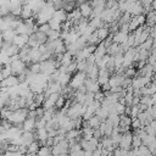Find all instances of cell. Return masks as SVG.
<instances>
[{"label":"cell","mask_w":156,"mask_h":156,"mask_svg":"<svg viewBox=\"0 0 156 156\" xmlns=\"http://www.w3.org/2000/svg\"><path fill=\"white\" fill-rule=\"evenodd\" d=\"M50 154H51V147L43 145V146H39V150L37 152V156H48Z\"/></svg>","instance_id":"obj_21"},{"label":"cell","mask_w":156,"mask_h":156,"mask_svg":"<svg viewBox=\"0 0 156 156\" xmlns=\"http://www.w3.org/2000/svg\"><path fill=\"white\" fill-rule=\"evenodd\" d=\"M35 138L44 145V144H45V140L48 139V130H46L45 128H39V129H37V135H35Z\"/></svg>","instance_id":"obj_15"},{"label":"cell","mask_w":156,"mask_h":156,"mask_svg":"<svg viewBox=\"0 0 156 156\" xmlns=\"http://www.w3.org/2000/svg\"><path fill=\"white\" fill-rule=\"evenodd\" d=\"M51 18L55 20V21H57L58 23H63V22L67 21V12L63 11L62 9H60V10H55V12H54V15H52Z\"/></svg>","instance_id":"obj_10"},{"label":"cell","mask_w":156,"mask_h":156,"mask_svg":"<svg viewBox=\"0 0 156 156\" xmlns=\"http://www.w3.org/2000/svg\"><path fill=\"white\" fill-rule=\"evenodd\" d=\"M21 17L23 20H28V18L33 17V10L28 5H23L22 6V11H21Z\"/></svg>","instance_id":"obj_17"},{"label":"cell","mask_w":156,"mask_h":156,"mask_svg":"<svg viewBox=\"0 0 156 156\" xmlns=\"http://www.w3.org/2000/svg\"><path fill=\"white\" fill-rule=\"evenodd\" d=\"M28 39H29V35H28V34H17V35L13 38L12 44H13L15 46H17L18 49H22L24 45H27Z\"/></svg>","instance_id":"obj_5"},{"label":"cell","mask_w":156,"mask_h":156,"mask_svg":"<svg viewBox=\"0 0 156 156\" xmlns=\"http://www.w3.org/2000/svg\"><path fill=\"white\" fill-rule=\"evenodd\" d=\"M48 24H49V27H50L51 30H58V32H61V23H58L57 21H55V20L51 18L48 22Z\"/></svg>","instance_id":"obj_22"},{"label":"cell","mask_w":156,"mask_h":156,"mask_svg":"<svg viewBox=\"0 0 156 156\" xmlns=\"http://www.w3.org/2000/svg\"><path fill=\"white\" fill-rule=\"evenodd\" d=\"M48 156H52V155H51V154H50V155H48Z\"/></svg>","instance_id":"obj_32"},{"label":"cell","mask_w":156,"mask_h":156,"mask_svg":"<svg viewBox=\"0 0 156 156\" xmlns=\"http://www.w3.org/2000/svg\"><path fill=\"white\" fill-rule=\"evenodd\" d=\"M1 74L4 78L9 77L12 74V71H11V66L10 65H5V66H1Z\"/></svg>","instance_id":"obj_25"},{"label":"cell","mask_w":156,"mask_h":156,"mask_svg":"<svg viewBox=\"0 0 156 156\" xmlns=\"http://www.w3.org/2000/svg\"><path fill=\"white\" fill-rule=\"evenodd\" d=\"M87 122H88V126H89L90 128H93V129H98V128H99V126H100V123H101V121H100L95 115H94V116H91Z\"/></svg>","instance_id":"obj_18"},{"label":"cell","mask_w":156,"mask_h":156,"mask_svg":"<svg viewBox=\"0 0 156 156\" xmlns=\"http://www.w3.org/2000/svg\"><path fill=\"white\" fill-rule=\"evenodd\" d=\"M2 156H23V154L20 151H5Z\"/></svg>","instance_id":"obj_31"},{"label":"cell","mask_w":156,"mask_h":156,"mask_svg":"<svg viewBox=\"0 0 156 156\" xmlns=\"http://www.w3.org/2000/svg\"><path fill=\"white\" fill-rule=\"evenodd\" d=\"M104 99H105V94H104V93H102L101 90L94 94V100H96V101H99V102H101V101H102Z\"/></svg>","instance_id":"obj_30"},{"label":"cell","mask_w":156,"mask_h":156,"mask_svg":"<svg viewBox=\"0 0 156 156\" xmlns=\"http://www.w3.org/2000/svg\"><path fill=\"white\" fill-rule=\"evenodd\" d=\"M62 154H68V141L66 139L61 140L56 145L51 146V155L52 156H58Z\"/></svg>","instance_id":"obj_1"},{"label":"cell","mask_w":156,"mask_h":156,"mask_svg":"<svg viewBox=\"0 0 156 156\" xmlns=\"http://www.w3.org/2000/svg\"><path fill=\"white\" fill-rule=\"evenodd\" d=\"M10 66H11L12 76H20V74H21V73H23V72H24V69H26V63H24L21 58H18V60H16V61L11 62V63H10Z\"/></svg>","instance_id":"obj_4"},{"label":"cell","mask_w":156,"mask_h":156,"mask_svg":"<svg viewBox=\"0 0 156 156\" xmlns=\"http://www.w3.org/2000/svg\"><path fill=\"white\" fill-rule=\"evenodd\" d=\"M16 35L17 34H16L15 29H6V30L1 32V38L4 39V41H7V43H12V40Z\"/></svg>","instance_id":"obj_11"},{"label":"cell","mask_w":156,"mask_h":156,"mask_svg":"<svg viewBox=\"0 0 156 156\" xmlns=\"http://www.w3.org/2000/svg\"><path fill=\"white\" fill-rule=\"evenodd\" d=\"M152 156H154V155H152Z\"/></svg>","instance_id":"obj_33"},{"label":"cell","mask_w":156,"mask_h":156,"mask_svg":"<svg viewBox=\"0 0 156 156\" xmlns=\"http://www.w3.org/2000/svg\"><path fill=\"white\" fill-rule=\"evenodd\" d=\"M38 30L48 35V33L50 32V27H49V24H48V23H44V24H40V26H39V29H38Z\"/></svg>","instance_id":"obj_29"},{"label":"cell","mask_w":156,"mask_h":156,"mask_svg":"<svg viewBox=\"0 0 156 156\" xmlns=\"http://www.w3.org/2000/svg\"><path fill=\"white\" fill-rule=\"evenodd\" d=\"M69 80H71V74L69 73H60L58 77H57V79H56V82L61 87H66L69 83Z\"/></svg>","instance_id":"obj_13"},{"label":"cell","mask_w":156,"mask_h":156,"mask_svg":"<svg viewBox=\"0 0 156 156\" xmlns=\"http://www.w3.org/2000/svg\"><path fill=\"white\" fill-rule=\"evenodd\" d=\"M79 136H80V130L74 128V129H71L68 132H66L65 134V139L66 140H72V139H78L79 140Z\"/></svg>","instance_id":"obj_14"},{"label":"cell","mask_w":156,"mask_h":156,"mask_svg":"<svg viewBox=\"0 0 156 156\" xmlns=\"http://www.w3.org/2000/svg\"><path fill=\"white\" fill-rule=\"evenodd\" d=\"M95 32H96V35H98V38H99L100 41L105 40L108 37V34H110V32H108V24H106V27H101V28L96 29Z\"/></svg>","instance_id":"obj_12"},{"label":"cell","mask_w":156,"mask_h":156,"mask_svg":"<svg viewBox=\"0 0 156 156\" xmlns=\"http://www.w3.org/2000/svg\"><path fill=\"white\" fill-rule=\"evenodd\" d=\"M124 108H126V106H124L123 104L118 102V101L113 104V110L116 111V113H117V115H123V112H124Z\"/></svg>","instance_id":"obj_24"},{"label":"cell","mask_w":156,"mask_h":156,"mask_svg":"<svg viewBox=\"0 0 156 156\" xmlns=\"http://www.w3.org/2000/svg\"><path fill=\"white\" fill-rule=\"evenodd\" d=\"M39 141H37V140H34V141H32L28 146H27V154H37L38 152V150H39Z\"/></svg>","instance_id":"obj_20"},{"label":"cell","mask_w":156,"mask_h":156,"mask_svg":"<svg viewBox=\"0 0 156 156\" xmlns=\"http://www.w3.org/2000/svg\"><path fill=\"white\" fill-rule=\"evenodd\" d=\"M20 82H18V78H17V76H9V77H6V78H4L2 80H1V87L2 88H11V87H15V85H17Z\"/></svg>","instance_id":"obj_6"},{"label":"cell","mask_w":156,"mask_h":156,"mask_svg":"<svg viewBox=\"0 0 156 156\" xmlns=\"http://www.w3.org/2000/svg\"><path fill=\"white\" fill-rule=\"evenodd\" d=\"M78 9H79V12H80L82 18H88V17L91 15V11H93V9H91V6L89 5V2L80 4Z\"/></svg>","instance_id":"obj_9"},{"label":"cell","mask_w":156,"mask_h":156,"mask_svg":"<svg viewBox=\"0 0 156 156\" xmlns=\"http://www.w3.org/2000/svg\"><path fill=\"white\" fill-rule=\"evenodd\" d=\"M34 140H35V135L33 134V132H22V134H21V145L28 146Z\"/></svg>","instance_id":"obj_7"},{"label":"cell","mask_w":156,"mask_h":156,"mask_svg":"<svg viewBox=\"0 0 156 156\" xmlns=\"http://www.w3.org/2000/svg\"><path fill=\"white\" fill-rule=\"evenodd\" d=\"M132 138H133V134L129 130L123 133L121 135V139H119V143H118L117 147H119L122 150H130L132 149Z\"/></svg>","instance_id":"obj_2"},{"label":"cell","mask_w":156,"mask_h":156,"mask_svg":"<svg viewBox=\"0 0 156 156\" xmlns=\"http://www.w3.org/2000/svg\"><path fill=\"white\" fill-rule=\"evenodd\" d=\"M29 72L32 73H40V63L39 62H34V63H30L29 66Z\"/></svg>","instance_id":"obj_26"},{"label":"cell","mask_w":156,"mask_h":156,"mask_svg":"<svg viewBox=\"0 0 156 156\" xmlns=\"http://www.w3.org/2000/svg\"><path fill=\"white\" fill-rule=\"evenodd\" d=\"M130 127H132L134 130H136V129H140V128H144V127L141 126V123H140V121H139L138 118H132V123H130Z\"/></svg>","instance_id":"obj_27"},{"label":"cell","mask_w":156,"mask_h":156,"mask_svg":"<svg viewBox=\"0 0 156 156\" xmlns=\"http://www.w3.org/2000/svg\"><path fill=\"white\" fill-rule=\"evenodd\" d=\"M23 132H33L35 128V118H26L21 126Z\"/></svg>","instance_id":"obj_8"},{"label":"cell","mask_w":156,"mask_h":156,"mask_svg":"<svg viewBox=\"0 0 156 156\" xmlns=\"http://www.w3.org/2000/svg\"><path fill=\"white\" fill-rule=\"evenodd\" d=\"M48 41H52V40H56V39H60V32L58 30H51L48 33Z\"/></svg>","instance_id":"obj_23"},{"label":"cell","mask_w":156,"mask_h":156,"mask_svg":"<svg viewBox=\"0 0 156 156\" xmlns=\"http://www.w3.org/2000/svg\"><path fill=\"white\" fill-rule=\"evenodd\" d=\"M76 71H77V63H76V61H72V62L66 67V72L69 73V74H72V73L76 72Z\"/></svg>","instance_id":"obj_28"},{"label":"cell","mask_w":156,"mask_h":156,"mask_svg":"<svg viewBox=\"0 0 156 156\" xmlns=\"http://www.w3.org/2000/svg\"><path fill=\"white\" fill-rule=\"evenodd\" d=\"M72 61H73V56H72L68 51H66V52L62 54V57H61V60H60V65L67 67Z\"/></svg>","instance_id":"obj_16"},{"label":"cell","mask_w":156,"mask_h":156,"mask_svg":"<svg viewBox=\"0 0 156 156\" xmlns=\"http://www.w3.org/2000/svg\"><path fill=\"white\" fill-rule=\"evenodd\" d=\"M132 118L126 115H119V127H130Z\"/></svg>","instance_id":"obj_19"},{"label":"cell","mask_w":156,"mask_h":156,"mask_svg":"<svg viewBox=\"0 0 156 156\" xmlns=\"http://www.w3.org/2000/svg\"><path fill=\"white\" fill-rule=\"evenodd\" d=\"M87 79V74L84 73V72H78V73H76L73 77H71V80H69V87H71V89H77V88H79L80 85H83L84 84V80Z\"/></svg>","instance_id":"obj_3"}]
</instances>
